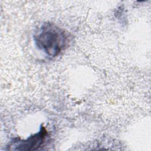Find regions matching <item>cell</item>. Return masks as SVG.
<instances>
[{
  "mask_svg": "<svg viewBox=\"0 0 151 151\" xmlns=\"http://www.w3.org/2000/svg\"><path fill=\"white\" fill-rule=\"evenodd\" d=\"M37 47L50 57H56L67 47L69 39L66 32L51 22L43 24L34 35Z\"/></svg>",
  "mask_w": 151,
  "mask_h": 151,
  "instance_id": "obj_1",
  "label": "cell"
},
{
  "mask_svg": "<svg viewBox=\"0 0 151 151\" xmlns=\"http://www.w3.org/2000/svg\"><path fill=\"white\" fill-rule=\"evenodd\" d=\"M47 132L44 126L39 132L29 136L25 140L15 139L8 145V149L16 150H35L45 142Z\"/></svg>",
  "mask_w": 151,
  "mask_h": 151,
  "instance_id": "obj_2",
  "label": "cell"
}]
</instances>
